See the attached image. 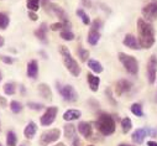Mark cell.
Returning <instances> with one entry per match:
<instances>
[{
	"label": "cell",
	"instance_id": "obj_1",
	"mask_svg": "<svg viewBox=\"0 0 157 146\" xmlns=\"http://www.w3.org/2000/svg\"><path fill=\"white\" fill-rule=\"evenodd\" d=\"M136 27L139 32V45L140 48L148 50L153 46L156 39H155V29L151 25V22H147L144 19H137L136 21Z\"/></svg>",
	"mask_w": 157,
	"mask_h": 146
},
{
	"label": "cell",
	"instance_id": "obj_2",
	"mask_svg": "<svg viewBox=\"0 0 157 146\" xmlns=\"http://www.w3.org/2000/svg\"><path fill=\"white\" fill-rule=\"evenodd\" d=\"M58 50H59V53H61V56H62L64 67L68 69V72L71 73L73 77H78V76H79L81 73H82V68H81L79 64H78V62L73 58V56H72L71 51L68 50V47H66V46H59Z\"/></svg>",
	"mask_w": 157,
	"mask_h": 146
},
{
	"label": "cell",
	"instance_id": "obj_3",
	"mask_svg": "<svg viewBox=\"0 0 157 146\" xmlns=\"http://www.w3.org/2000/svg\"><path fill=\"white\" fill-rule=\"evenodd\" d=\"M95 125H97L98 131L104 136H109V135L114 134L115 128H116L114 118L108 113H101L98 117V120L95 121Z\"/></svg>",
	"mask_w": 157,
	"mask_h": 146
},
{
	"label": "cell",
	"instance_id": "obj_4",
	"mask_svg": "<svg viewBox=\"0 0 157 146\" xmlns=\"http://www.w3.org/2000/svg\"><path fill=\"white\" fill-rule=\"evenodd\" d=\"M117 58H119L120 63L124 66V68L131 76H136L139 73V62L134 56L124 53V52H119L117 53Z\"/></svg>",
	"mask_w": 157,
	"mask_h": 146
},
{
	"label": "cell",
	"instance_id": "obj_5",
	"mask_svg": "<svg viewBox=\"0 0 157 146\" xmlns=\"http://www.w3.org/2000/svg\"><path fill=\"white\" fill-rule=\"evenodd\" d=\"M44 8L46 9V11H47V13H50V14L55 15V16L58 19V21L64 22V24H67V25H71V21H69V17H68L67 13H66V11H64V9H62L59 5L45 2V3H44Z\"/></svg>",
	"mask_w": 157,
	"mask_h": 146
},
{
	"label": "cell",
	"instance_id": "obj_6",
	"mask_svg": "<svg viewBox=\"0 0 157 146\" xmlns=\"http://www.w3.org/2000/svg\"><path fill=\"white\" fill-rule=\"evenodd\" d=\"M101 26H103L101 20L95 19L94 21H92L90 30H89L88 36H87V41H88L89 45H92V46L98 45V42L100 40V29H101Z\"/></svg>",
	"mask_w": 157,
	"mask_h": 146
},
{
	"label": "cell",
	"instance_id": "obj_7",
	"mask_svg": "<svg viewBox=\"0 0 157 146\" xmlns=\"http://www.w3.org/2000/svg\"><path fill=\"white\" fill-rule=\"evenodd\" d=\"M57 90L59 92V94L62 95V98L68 102V103H74L78 100V93L74 89L73 86L71 84H66V86H61L59 83H57Z\"/></svg>",
	"mask_w": 157,
	"mask_h": 146
},
{
	"label": "cell",
	"instance_id": "obj_8",
	"mask_svg": "<svg viewBox=\"0 0 157 146\" xmlns=\"http://www.w3.org/2000/svg\"><path fill=\"white\" fill-rule=\"evenodd\" d=\"M59 136H61V130L59 129H50V130H46L40 136V145L41 146H48V145L58 141Z\"/></svg>",
	"mask_w": 157,
	"mask_h": 146
},
{
	"label": "cell",
	"instance_id": "obj_9",
	"mask_svg": "<svg viewBox=\"0 0 157 146\" xmlns=\"http://www.w3.org/2000/svg\"><path fill=\"white\" fill-rule=\"evenodd\" d=\"M141 14L144 16V20H146L147 22L157 20V0H152L148 4H146L142 8Z\"/></svg>",
	"mask_w": 157,
	"mask_h": 146
},
{
	"label": "cell",
	"instance_id": "obj_10",
	"mask_svg": "<svg viewBox=\"0 0 157 146\" xmlns=\"http://www.w3.org/2000/svg\"><path fill=\"white\" fill-rule=\"evenodd\" d=\"M58 114V108L52 105V106H48L46 108L45 113L42 114V117L40 118V123L42 126H50L53 124V121L56 120V117Z\"/></svg>",
	"mask_w": 157,
	"mask_h": 146
},
{
	"label": "cell",
	"instance_id": "obj_11",
	"mask_svg": "<svg viewBox=\"0 0 157 146\" xmlns=\"http://www.w3.org/2000/svg\"><path fill=\"white\" fill-rule=\"evenodd\" d=\"M156 135V131L152 130L151 128H140V129H136L132 135H131V140L137 144V145H141L144 141H145V137L147 136H155Z\"/></svg>",
	"mask_w": 157,
	"mask_h": 146
},
{
	"label": "cell",
	"instance_id": "obj_12",
	"mask_svg": "<svg viewBox=\"0 0 157 146\" xmlns=\"http://www.w3.org/2000/svg\"><path fill=\"white\" fill-rule=\"evenodd\" d=\"M147 78L150 84H155L157 78V56L151 55L147 62Z\"/></svg>",
	"mask_w": 157,
	"mask_h": 146
},
{
	"label": "cell",
	"instance_id": "obj_13",
	"mask_svg": "<svg viewBox=\"0 0 157 146\" xmlns=\"http://www.w3.org/2000/svg\"><path fill=\"white\" fill-rule=\"evenodd\" d=\"M132 88V83L128 79H119L115 84V94L117 97H121L125 93H129Z\"/></svg>",
	"mask_w": 157,
	"mask_h": 146
},
{
	"label": "cell",
	"instance_id": "obj_14",
	"mask_svg": "<svg viewBox=\"0 0 157 146\" xmlns=\"http://www.w3.org/2000/svg\"><path fill=\"white\" fill-rule=\"evenodd\" d=\"M78 131L82 136H84L86 139H92V135H93V128H92V124L88 123V121H81L77 126Z\"/></svg>",
	"mask_w": 157,
	"mask_h": 146
},
{
	"label": "cell",
	"instance_id": "obj_15",
	"mask_svg": "<svg viewBox=\"0 0 157 146\" xmlns=\"http://www.w3.org/2000/svg\"><path fill=\"white\" fill-rule=\"evenodd\" d=\"M123 44H124V46H126V47H129V48H131V50H140L139 40H137L136 36L132 35V33L125 35V37H124V40H123Z\"/></svg>",
	"mask_w": 157,
	"mask_h": 146
},
{
	"label": "cell",
	"instance_id": "obj_16",
	"mask_svg": "<svg viewBox=\"0 0 157 146\" xmlns=\"http://www.w3.org/2000/svg\"><path fill=\"white\" fill-rule=\"evenodd\" d=\"M47 31H48V26H47L46 22H42V24L40 25V27H38V29L35 31V36H36V37L40 40L42 44H45V45L48 42V40H47Z\"/></svg>",
	"mask_w": 157,
	"mask_h": 146
},
{
	"label": "cell",
	"instance_id": "obj_17",
	"mask_svg": "<svg viewBox=\"0 0 157 146\" xmlns=\"http://www.w3.org/2000/svg\"><path fill=\"white\" fill-rule=\"evenodd\" d=\"M26 75L29 78L31 79H36L38 76V63L36 60H31L27 63V68H26Z\"/></svg>",
	"mask_w": 157,
	"mask_h": 146
},
{
	"label": "cell",
	"instance_id": "obj_18",
	"mask_svg": "<svg viewBox=\"0 0 157 146\" xmlns=\"http://www.w3.org/2000/svg\"><path fill=\"white\" fill-rule=\"evenodd\" d=\"M37 88H38V94L41 95V98H44L46 100H50V102L53 99V94H52V90H51L48 84L41 83V84H38Z\"/></svg>",
	"mask_w": 157,
	"mask_h": 146
},
{
	"label": "cell",
	"instance_id": "obj_19",
	"mask_svg": "<svg viewBox=\"0 0 157 146\" xmlns=\"http://www.w3.org/2000/svg\"><path fill=\"white\" fill-rule=\"evenodd\" d=\"M82 117V112L78 110V109H68V110L64 112L63 114V120L64 121H74V120H78Z\"/></svg>",
	"mask_w": 157,
	"mask_h": 146
},
{
	"label": "cell",
	"instance_id": "obj_20",
	"mask_svg": "<svg viewBox=\"0 0 157 146\" xmlns=\"http://www.w3.org/2000/svg\"><path fill=\"white\" fill-rule=\"evenodd\" d=\"M87 82L89 84V88L92 92H98L99 89V86H100V78L95 75H93V73H88L87 75Z\"/></svg>",
	"mask_w": 157,
	"mask_h": 146
},
{
	"label": "cell",
	"instance_id": "obj_21",
	"mask_svg": "<svg viewBox=\"0 0 157 146\" xmlns=\"http://www.w3.org/2000/svg\"><path fill=\"white\" fill-rule=\"evenodd\" d=\"M36 133H37V125H36V123H33V121H30V123L25 126V129H24V135H25V137L29 139V140L33 139V136L36 135Z\"/></svg>",
	"mask_w": 157,
	"mask_h": 146
},
{
	"label": "cell",
	"instance_id": "obj_22",
	"mask_svg": "<svg viewBox=\"0 0 157 146\" xmlns=\"http://www.w3.org/2000/svg\"><path fill=\"white\" fill-rule=\"evenodd\" d=\"M75 131H77V126H74L72 123H68L63 126L64 137L68 139V140H73L75 137Z\"/></svg>",
	"mask_w": 157,
	"mask_h": 146
},
{
	"label": "cell",
	"instance_id": "obj_23",
	"mask_svg": "<svg viewBox=\"0 0 157 146\" xmlns=\"http://www.w3.org/2000/svg\"><path fill=\"white\" fill-rule=\"evenodd\" d=\"M87 63H88V67L90 68V71H92V72H94V73H97V75H99V73H101V72L104 71V68H103L101 63H100V62H98L97 60L89 58Z\"/></svg>",
	"mask_w": 157,
	"mask_h": 146
},
{
	"label": "cell",
	"instance_id": "obj_24",
	"mask_svg": "<svg viewBox=\"0 0 157 146\" xmlns=\"http://www.w3.org/2000/svg\"><path fill=\"white\" fill-rule=\"evenodd\" d=\"M130 109H131V113H132L135 117H137V118L144 117V109H142V105H141L140 103H134Z\"/></svg>",
	"mask_w": 157,
	"mask_h": 146
},
{
	"label": "cell",
	"instance_id": "obj_25",
	"mask_svg": "<svg viewBox=\"0 0 157 146\" xmlns=\"http://www.w3.org/2000/svg\"><path fill=\"white\" fill-rule=\"evenodd\" d=\"M71 26H72V25H67V24H64V22L58 21V22H53V24H51L50 29H51L52 31H63V30H69Z\"/></svg>",
	"mask_w": 157,
	"mask_h": 146
},
{
	"label": "cell",
	"instance_id": "obj_26",
	"mask_svg": "<svg viewBox=\"0 0 157 146\" xmlns=\"http://www.w3.org/2000/svg\"><path fill=\"white\" fill-rule=\"evenodd\" d=\"M3 90H4V93L6 95H14L16 93V84L13 83V82H8V83L4 84Z\"/></svg>",
	"mask_w": 157,
	"mask_h": 146
},
{
	"label": "cell",
	"instance_id": "obj_27",
	"mask_svg": "<svg viewBox=\"0 0 157 146\" xmlns=\"http://www.w3.org/2000/svg\"><path fill=\"white\" fill-rule=\"evenodd\" d=\"M75 14L79 16L81 19H82V22L84 24V25H90L92 24V20H90V17H89V15L83 10V9H77V11H75Z\"/></svg>",
	"mask_w": 157,
	"mask_h": 146
},
{
	"label": "cell",
	"instance_id": "obj_28",
	"mask_svg": "<svg viewBox=\"0 0 157 146\" xmlns=\"http://www.w3.org/2000/svg\"><path fill=\"white\" fill-rule=\"evenodd\" d=\"M16 144H17V136H16V134L14 133V131H8V134H6V145L8 146H16Z\"/></svg>",
	"mask_w": 157,
	"mask_h": 146
},
{
	"label": "cell",
	"instance_id": "obj_29",
	"mask_svg": "<svg viewBox=\"0 0 157 146\" xmlns=\"http://www.w3.org/2000/svg\"><path fill=\"white\" fill-rule=\"evenodd\" d=\"M26 6H27L29 11L36 13L40 9V0H26Z\"/></svg>",
	"mask_w": 157,
	"mask_h": 146
},
{
	"label": "cell",
	"instance_id": "obj_30",
	"mask_svg": "<svg viewBox=\"0 0 157 146\" xmlns=\"http://www.w3.org/2000/svg\"><path fill=\"white\" fill-rule=\"evenodd\" d=\"M121 129H123L124 134H128L132 129V121H131L130 118H124L121 120Z\"/></svg>",
	"mask_w": 157,
	"mask_h": 146
},
{
	"label": "cell",
	"instance_id": "obj_31",
	"mask_svg": "<svg viewBox=\"0 0 157 146\" xmlns=\"http://www.w3.org/2000/svg\"><path fill=\"white\" fill-rule=\"evenodd\" d=\"M77 52H78V56H79L82 62H88V60H89V51L88 50H86L82 46H79L78 50H77Z\"/></svg>",
	"mask_w": 157,
	"mask_h": 146
},
{
	"label": "cell",
	"instance_id": "obj_32",
	"mask_svg": "<svg viewBox=\"0 0 157 146\" xmlns=\"http://www.w3.org/2000/svg\"><path fill=\"white\" fill-rule=\"evenodd\" d=\"M10 110H11L14 114H19V113L22 110V104L19 103L17 100H11V102H10Z\"/></svg>",
	"mask_w": 157,
	"mask_h": 146
},
{
	"label": "cell",
	"instance_id": "obj_33",
	"mask_svg": "<svg viewBox=\"0 0 157 146\" xmlns=\"http://www.w3.org/2000/svg\"><path fill=\"white\" fill-rule=\"evenodd\" d=\"M10 24V19L6 14L4 13H0V29L2 30H5Z\"/></svg>",
	"mask_w": 157,
	"mask_h": 146
},
{
	"label": "cell",
	"instance_id": "obj_34",
	"mask_svg": "<svg viewBox=\"0 0 157 146\" xmlns=\"http://www.w3.org/2000/svg\"><path fill=\"white\" fill-rule=\"evenodd\" d=\"M59 36H61V39H63L64 41H73L74 37H75L74 33L71 30H63V31H61Z\"/></svg>",
	"mask_w": 157,
	"mask_h": 146
},
{
	"label": "cell",
	"instance_id": "obj_35",
	"mask_svg": "<svg viewBox=\"0 0 157 146\" xmlns=\"http://www.w3.org/2000/svg\"><path fill=\"white\" fill-rule=\"evenodd\" d=\"M27 106L30 108V109H32V110H42V109L45 108V105L44 104H41V103H33V102H29L27 103Z\"/></svg>",
	"mask_w": 157,
	"mask_h": 146
},
{
	"label": "cell",
	"instance_id": "obj_36",
	"mask_svg": "<svg viewBox=\"0 0 157 146\" xmlns=\"http://www.w3.org/2000/svg\"><path fill=\"white\" fill-rule=\"evenodd\" d=\"M105 95L108 97V99H109V102H110V104H111V105H116V104H117V102L115 100V98H114L113 92H111V89H110V88H106V89H105Z\"/></svg>",
	"mask_w": 157,
	"mask_h": 146
},
{
	"label": "cell",
	"instance_id": "obj_37",
	"mask_svg": "<svg viewBox=\"0 0 157 146\" xmlns=\"http://www.w3.org/2000/svg\"><path fill=\"white\" fill-rule=\"evenodd\" d=\"M0 61L4 62L5 64H13L14 63V58L10 56H4V55H0Z\"/></svg>",
	"mask_w": 157,
	"mask_h": 146
},
{
	"label": "cell",
	"instance_id": "obj_38",
	"mask_svg": "<svg viewBox=\"0 0 157 146\" xmlns=\"http://www.w3.org/2000/svg\"><path fill=\"white\" fill-rule=\"evenodd\" d=\"M81 2H82L83 6H86V8H88V9L93 8V2H92V0H81Z\"/></svg>",
	"mask_w": 157,
	"mask_h": 146
},
{
	"label": "cell",
	"instance_id": "obj_39",
	"mask_svg": "<svg viewBox=\"0 0 157 146\" xmlns=\"http://www.w3.org/2000/svg\"><path fill=\"white\" fill-rule=\"evenodd\" d=\"M0 106H2V108H6L8 106V100L3 95H0Z\"/></svg>",
	"mask_w": 157,
	"mask_h": 146
},
{
	"label": "cell",
	"instance_id": "obj_40",
	"mask_svg": "<svg viewBox=\"0 0 157 146\" xmlns=\"http://www.w3.org/2000/svg\"><path fill=\"white\" fill-rule=\"evenodd\" d=\"M29 17H30L32 21H37V20H38L37 14H36V13H33V11H29Z\"/></svg>",
	"mask_w": 157,
	"mask_h": 146
},
{
	"label": "cell",
	"instance_id": "obj_41",
	"mask_svg": "<svg viewBox=\"0 0 157 146\" xmlns=\"http://www.w3.org/2000/svg\"><path fill=\"white\" fill-rule=\"evenodd\" d=\"M73 146H81V140L78 139L77 136L73 139Z\"/></svg>",
	"mask_w": 157,
	"mask_h": 146
},
{
	"label": "cell",
	"instance_id": "obj_42",
	"mask_svg": "<svg viewBox=\"0 0 157 146\" xmlns=\"http://www.w3.org/2000/svg\"><path fill=\"white\" fill-rule=\"evenodd\" d=\"M147 146H157V141L150 140V141H147Z\"/></svg>",
	"mask_w": 157,
	"mask_h": 146
},
{
	"label": "cell",
	"instance_id": "obj_43",
	"mask_svg": "<svg viewBox=\"0 0 157 146\" xmlns=\"http://www.w3.org/2000/svg\"><path fill=\"white\" fill-rule=\"evenodd\" d=\"M4 44H5V40H4L3 36L0 35V47H3V46H4Z\"/></svg>",
	"mask_w": 157,
	"mask_h": 146
},
{
	"label": "cell",
	"instance_id": "obj_44",
	"mask_svg": "<svg viewBox=\"0 0 157 146\" xmlns=\"http://www.w3.org/2000/svg\"><path fill=\"white\" fill-rule=\"evenodd\" d=\"M53 146H66L63 142H58V144H56V145H53Z\"/></svg>",
	"mask_w": 157,
	"mask_h": 146
},
{
	"label": "cell",
	"instance_id": "obj_45",
	"mask_svg": "<svg viewBox=\"0 0 157 146\" xmlns=\"http://www.w3.org/2000/svg\"><path fill=\"white\" fill-rule=\"evenodd\" d=\"M2 79H3V77H2V72H0V82H2Z\"/></svg>",
	"mask_w": 157,
	"mask_h": 146
},
{
	"label": "cell",
	"instance_id": "obj_46",
	"mask_svg": "<svg viewBox=\"0 0 157 146\" xmlns=\"http://www.w3.org/2000/svg\"><path fill=\"white\" fill-rule=\"evenodd\" d=\"M120 146H130V145H125V144H121Z\"/></svg>",
	"mask_w": 157,
	"mask_h": 146
},
{
	"label": "cell",
	"instance_id": "obj_47",
	"mask_svg": "<svg viewBox=\"0 0 157 146\" xmlns=\"http://www.w3.org/2000/svg\"><path fill=\"white\" fill-rule=\"evenodd\" d=\"M155 100H156V103H157V93H156V99H155Z\"/></svg>",
	"mask_w": 157,
	"mask_h": 146
},
{
	"label": "cell",
	"instance_id": "obj_48",
	"mask_svg": "<svg viewBox=\"0 0 157 146\" xmlns=\"http://www.w3.org/2000/svg\"><path fill=\"white\" fill-rule=\"evenodd\" d=\"M0 146H3V144H2V142H0Z\"/></svg>",
	"mask_w": 157,
	"mask_h": 146
},
{
	"label": "cell",
	"instance_id": "obj_49",
	"mask_svg": "<svg viewBox=\"0 0 157 146\" xmlns=\"http://www.w3.org/2000/svg\"><path fill=\"white\" fill-rule=\"evenodd\" d=\"M88 146H94V145H88Z\"/></svg>",
	"mask_w": 157,
	"mask_h": 146
},
{
	"label": "cell",
	"instance_id": "obj_50",
	"mask_svg": "<svg viewBox=\"0 0 157 146\" xmlns=\"http://www.w3.org/2000/svg\"><path fill=\"white\" fill-rule=\"evenodd\" d=\"M44 2H48V0H44Z\"/></svg>",
	"mask_w": 157,
	"mask_h": 146
}]
</instances>
